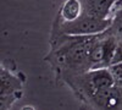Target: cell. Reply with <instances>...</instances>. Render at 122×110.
I'll return each instance as SVG.
<instances>
[{
  "label": "cell",
  "mask_w": 122,
  "mask_h": 110,
  "mask_svg": "<svg viewBox=\"0 0 122 110\" xmlns=\"http://www.w3.org/2000/svg\"><path fill=\"white\" fill-rule=\"evenodd\" d=\"M97 34L70 36L51 32V48L45 60L51 65L57 78L81 73L92 68L89 64V50Z\"/></svg>",
  "instance_id": "6da1fadb"
},
{
  "label": "cell",
  "mask_w": 122,
  "mask_h": 110,
  "mask_svg": "<svg viewBox=\"0 0 122 110\" xmlns=\"http://www.w3.org/2000/svg\"><path fill=\"white\" fill-rule=\"evenodd\" d=\"M61 79L72 89V92L79 100H82L87 105L97 92L115 84L109 67L90 68L81 73L65 76Z\"/></svg>",
  "instance_id": "7a4b0ae2"
},
{
  "label": "cell",
  "mask_w": 122,
  "mask_h": 110,
  "mask_svg": "<svg viewBox=\"0 0 122 110\" xmlns=\"http://www.w3.org/2000/svg\"><path fill=\"white\" fill-rule=\"evenodd\" d=\"M111 17L100 18L94 17L87 14L81 15L78 18L68 22H61L59 20H54L53 33H64L70 36H93L105 32L111 26Z\"/></svg>",
  "instance_id": "3957f363"
},
{
  "label": "cell",
  "mask_w": 122,
  "mask_h": 110,
  "mask_svg": "<svg viewBox=\"0 0 122 110\" xmlns=\"http://www.w3.org/2000/svg\"><path fill=\"white\" fill-rule=\"evenodd\" d=\"M0 94H1V108H9L17 100L21 94L25 79L7 68H1L0 72Z\"/></svg>",
  "instance_id": "277c9868"
},
{
  "label": "cell",
  "mask_w": 122,
  "mask_h": 110,
  "mask_svg": "<svg viewBox=\"0 0 122 110\" xmlns=\"http://www.w3.org/2000/svg\"><path fill=\"white\" fill-rule=\"evenodd\" d=\"M94 109H122V87L114 84L97 92L88 103Z\"/></svg>",
  "instance_id": "5b68a950"
},
{
  "label": "cell",
  "mask_w": 122,
  "mask_h": 110,
  "mask_svg": "<svg viewBox=\"0 0 122 110\" xmlns=\"http://www.w3.org/2000/svg\"><path fill=\"white\" fill-rule=\"evenodd\" d=\"M81 1L83 6V14L106 18L112 15V9L117 0H81Z\"/></svg>",
  "instance_id": "8992f818"
},
{
  "label": "cell",
  "mask_w": 122,
  "mask_h": 110,
  "mask_svg": "<svg viewBox=\"0 0 122 110\" xmlns=\"http://www.w3.org/2000/svg\"><path fill=\"white\" fill-rule=\"evenodd\" d=\"M83 12V6L81 0H65L61 4V7L57 12L56 20L61 22H68L78 18Z\"/></svg>",
  "instance_id": "52a82bcc"
},
{
  "label": "cell",
  "mask_w": 122,
  "mask_h": 110,
  "mask_svg": "<svg viewBox=\"0 0 122 110\" xmlns=\"http://www.w3.org/2000/svg\"><path fill=\"white\" fill-rule=\"evenodd\" d=\"M111 26L109 27V31L118 39H122V10H115L111 15Z\"/></svg>",
  "instance_id": "ba28073f"
},
{
  "label": "cell",
  "mask_w": 122,
  "mask_h": 110,
  "mask_svg": "<svg viewBox=\"0 0 122 110\" xmlns=\"http://www.w3.org/2000/svg\"><path fill=\"white\" fill-rule=\"evenodd\" d=\"M109 70L111 75L114 77V82L116 86H121L122 87V61L114 64V65H110Z\"/></svg>",
  "instance_id": "9c48e42d"
},
{
  "label": "cell",
  "mask_w": 122,
  "mask_h": 110,
  "mask_svg": "<svg viewBox=\"0 0 122 110\" xmlns=\"http://www.w3.org/2000/svg\"><path fill=\"white\" fill-rule=\"evenodd\" d=\"M115 10H122V0H117V3L115 4L112 11H115Z\"/></svg>",
  "instance_id": "30bf717a"
}]
</instances>
